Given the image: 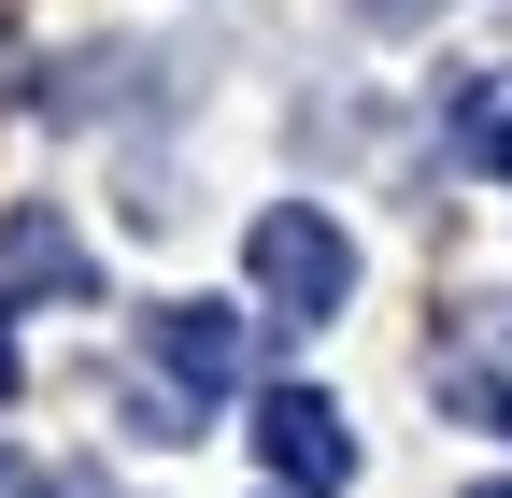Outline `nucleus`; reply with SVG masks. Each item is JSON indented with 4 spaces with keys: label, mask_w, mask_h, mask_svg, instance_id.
<instances>
[{
    "label": "nucleus",
    "mask_w": 512,
    "mask_h": 498,
    "mask_svg": "<svg viewBox=\"0 0 512 498\" xmlns=\"http://www.w3.org/2000/svg\"><path fill=\"white\" fill-rule=\"evenodd\" d=\"M143 356H157V385H185V399H228L242 385V314H214V299H157L143 314Z\"/></svg>",
    "instance_id": "3"
},
{
    "label": "nucleus",
    "mask_w": 512,
    "mask_h": 498,
    "mask_svg": "<svg viewBox=\"0 0 512 498\" xmlns=\"http://www.w3.org/2000/svg\"><path fill=\"white\" fill-rule=\"evenodd\" d=\"M15 385H29V356H15V328H0V399H15Z\"/></svg>",
    "instance_id": "9"
},
{
    "label": "nucleus",
    "mask_w": 512,
    "mask_h": 498,
    "mask_svg": "<svg viewBox=\"0 0 512 498\" xmlns=\"http://www.w3.org/2000/svg\"><path fill=\"white\" fill-rule=\"evenodd\" d=\"M100 271H86V242H72V214L57 200H15L0 214V314H15V299H86Z\"/></svg>",
    "instance_id": "4"
},
{
    "label": "nucleus",
    "mask_w": 512,
    "mask_h": 498,
    "mask_svg": "<svg viewBox=\"0 0 512 498\" xmlns=\"http://www.w3.org/2000/svg\"><path fill=\"white\" fill-rule=\"evenodd\" d=\"M441 129H456V157H470V171H498V185H512V72H456V86H441Z\"/></svg>",
    "instance_id": "6"
},
{
    "label": "nucleus",
    "mask_w": 512,
    "mask_h": 498,
    "mask_svg": "<svg viewBox=\"0 0 512 498\" xmlns=\"http://www.w3.org/2000/svg\"><path fill=\"white\" fill-rule=\"evenodd\" d=\"M15 498H114V484H100V470H29Z\"/></svg>",
    "instance_id": "8"
},
{
    "label": "nucleus",
    "mask_w": 512,
    "mask_h": 498,
    "mask_svg": "<svg viewBox=\"0 0 512 498\" xmlns=\"http://www.w3.org/2000/svg\"><path fill=\"white\" fill-rule=\"evenodd\" d=\"M242 271H256V314H271V328H328L342 299H356V242H342V214L271 200V214L242 228Z\"/></svg>",
    "instance_id": "1"
},
{
    "label": "nucleus",
    "mask_w": 512,
    "mask_h": 498,
    "mask_svg": "<svg viewBox=\"0 0 512 498\" xmlns=\"http://www.w3.org/2000/svg\"><path fill=\"white\" fill-rule=\"evenodd\" d=\"M441 399L470 427H512V299H470L456 342H441Z\"/></svg>",
    "instance_id": "5"
},
{
    "label": "nucleus",
    "mask_w": 512,
    "mask_h": 498,
    "mask_svg": "<svg viewBox=\"0 0 512 498\" xmlns=\"http://www.w3.org/2000/svg\"><path fill=\"white\" fill-rule=\"evenodd\" d=\"M356 15H370V29H384V43H413V29H427V15H441V0H356Z\"/></svg>",
    "instance_id": "7"
},
{
    "label": "nucleus",
    "mask_w": 512,
    "mask_h": 498,
    "mask_svg": "<svg viewBox=\"0 0 512 498\" xmlns=\"http://www.w3.org/2000/svg\"><path fill=\"white\" fill-rule=\"evenodd\" d=\"M470 498H512V484H470Z\"/></svg>",
    "instance_id": "10"
},
{
    "label": "nucleus",
    "mask_w": 512,
    "mask_h": 498,
    "mask_svg": "<svg viewBox=\"0 0 512 498\" xmlns=\"http://www.w3.org/2000/svg\"><path fill=\"white\" fill-rule=\"evenodd\" d=\"M256 456H271L285 498H342V484H356V427H342V399L271 385V399H256Z\"/></svg>",
    "instance_id": "2"
}]
</instances>
